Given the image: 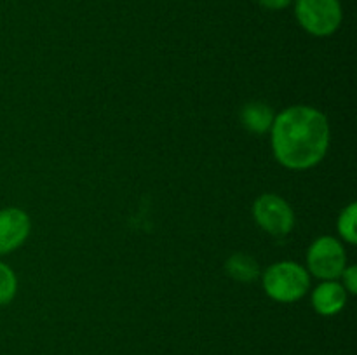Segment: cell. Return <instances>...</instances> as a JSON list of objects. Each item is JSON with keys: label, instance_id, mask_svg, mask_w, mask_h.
Masks as SVG:
<instances>
[{"label": "cell", "instance_id": "1", "mask_svg": "<svg viewBox=\"0 0 357 355\" xmlns=\"http://www.w3.org/2000/svg\"><path fill=\"white\" fill-rule=\"evenodd\" d=\"M271 129L275 159L288 169L317 166L330 146V124L316 108H288L274 117Z\"/></svg>", "mask_w": 357, "mask_h": 355}, {"label": "cell", "instance_id": "2", "mask_svg": "<svg viewBox=\"0 0 357 355\" xmlns=\"http://www.w3.org/2000/svg\"><path fill=\"white\" fill-rule=\"evenodd\" d=\"M310 285L305 268L293 261H281L264 274V287L271 298L281 303H293L302 298Z\"/></svg>", "mask_w": 357, "mask_h": 355}, {"label": "cell", "instance_id": "3", "mask_svg": "<svg viewBox=\"0 0 357 355\" xmlns=\"http://www.w3.org/2000/svg\"><path fill=\"white\" fill-rule=\"evenodd\" d=\"M295 13L302 28L316 37L331 35L342 23L338 0H296Z\"/></svg>", "mask_w": 357, "mask_h": 355}, {"label": "cell", "instance_id": "4", "mask_svg": "<svg viewBox=\"0 0 357 355\" xmlns=\"http://www.w3.org/2000/svg\"><path fill=\"white\" fill-rule=\"evenodd\" d=\"M307 261H309L310 271L323 281H335L342 277L347 268V254L342 244L333 237L317 239L310 246Z\"/></svg>", "mask_w": 357, "mask_h": 355}, {"label": "cell", "instance_id": "5", "mask_svg": "<svg viewBox=\"0 0 357 355\" xmlns=\"http://www.w3.org/2000/svg\"><path fill=\"white\" fill-rule=\"evenodd\" d=\"M255 219L267 233L274 237L288 235L295 225V214L288 202L279 195L265 194L255 202Z\"/></svg>", "mask_w": 357, "mask_h": 355}, {"label": "cell", "instance_id": "6", "mask_svg": "<svg viewBox=\"0 0 357 355\" xmlns=\"http://www.w3.org/2000/svg\"><path fill=\"white\" fill-rule=\"evenodd\" d=\"M30 233V218L17 207L0 211V254L13 253L26 240Z\"/></svg>", "mask_w": 357, "mask_h": 355}, {"label": "cell", "instance_id": "7", "mask_svg": "<svg viewBox=\"0 0 357 355\" xmlns=\"http://www.w3.org/2000/svg\"><path fill=\"white\" fill-rule=\"evenodd\" d=\"M347 301V292L344 285H340L335 281H326L314 291L312 305L316 312L321 315H335L340 312Z\"/></svg>", "mask_w": 357, "mask_h": 355}, {"label": "cell", "instance_id": "8", "mask_svg": "<svg viewBox=\"0 0 357 355\" xmlns=\"http://www.w3.org/2000/svg\"><path fill=\"white\" fill-rule=\"evenodd\" d=\"M241 122L244 127L255 134H264L274 124V111L268 104L261 101H253L248 103L241 111Z\"/></svg>", "mask_w": 357, "mask_h": 355}, {"label": "cell", "instance_id": "9", "mask_svg": "<svg viewBox=\"0 0 357 355\" xmlns=\"http://www.w3.org/2000/svg\"><path fill=\"white\" fill-rule=\"evenodd\" d=\"M227 274L232 278L241 282H251L255 278H258L260 275V267H258L257 260L250 254L244 253H236L227 260L225 263Z\"/></svg>", "mask_w": 357, "mask_h": 355}, {"label": "cell", "instance_id": "10", "mask_svg": "<svg viewBox=\"0 0 357 355\" xmlns=\"http://www.w3.org/2000/svg\"><path fill=\"white\" fill-rule=\"evenodd\" d=\"M356 218H357V205L352 202V204H349L347 207L344 209V212L340 214V219H338V232H340V235L351 244H356L357 240Z\"/></svg>", "mask_w": 357, "mask_h": 355}, {"label": "cell", "instance_id": "11", "mask_svg": "<svg viewBox=\"0 0 357 355\" xmlns=\"http://www.w3.org/2000/svg\"><path fill=\"white\" fill-rule=\"evenodd\" d=\"M17 281L14 271L6 263H0V305H7L14 298Z\"/></svg>", "mask_w": 357, "mask_h": 355}, {"label": "cell", "instance_id": "12", "mask_svg": "<svg viewBox=\"0 0 357 355\" xmlns=\"http://www.w3.org/2000/svg\"><path fill=\"white\" fill-rule=\"evenodd\" d=\"M342 277H344V285L345 289H347L349 292H354L357 291V268L356 267H349L345 268L344 274H342Z\"/></svg>", "mask_w": 357, "mask_h": 355}, {"label": "cell", "instance_id": "13", "mask_svg": "<svg viewBox=\"0 0 357 355\" xmlns=\"http://www.w3.org/2000/svg\"><path fill=\"white\" fill-rule=\"evenodd\" d=\"M258 2H260L264 7H267V9L279 10V9H284V7H288L289 3H291V0H258Z\"/></svg>", "mask_w": 357, "mask_h": 355}]
</instances>
